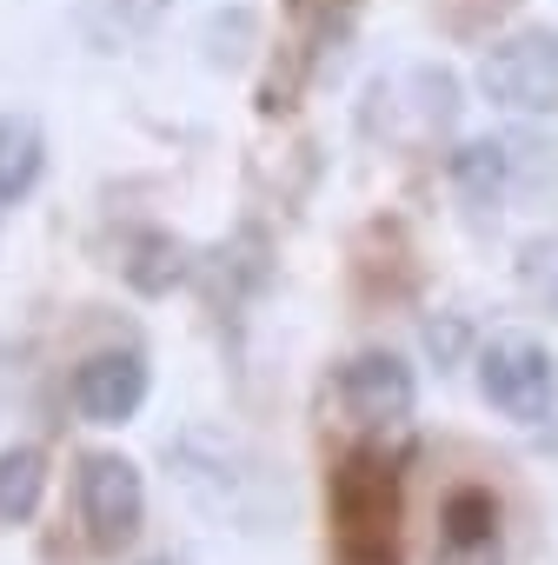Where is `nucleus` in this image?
Instances as JSON below:
<instances>
[{
    "instance_id": "1",
    "label": "nucleus",
    "mask_w": 558,
    "mask_h": 565,
    "mask_svg": "<svg viewBox=\"0 0 558 565\" xmlns=\"http://www.w3.org/2000/svg\"><path fill=\"white\" fill-rule=\"evenodd\" d=\"M167 459H173V479L186 486V499H193L200 512L239 525V532H259V525L279 512V479L266 472V459H259L246 439L219 433V426H186V433H173Z\"/></svg>"
},
{
    "instance_id": "2",
    "label": "nucleus",
    "mask_w": 558,
    "mask_h": 565,
    "mask_svg": "<svg viewBox=\"0 0 558 565\" xmlns=\"http://www.w3.org/2000/svg\"><path fill=\"white\" fill-rule=\"evenodd\" d=\"M326 505H333V558L340 565H399V472L379 452L340 459Z\"/></svg>"
},
{
    "instance_id": "3",
    "label": "nucleus",
    "mask_w": 558,
    "mask_h": 565,
    "mask_svg": "<svg viewBox=\"0 0 558 565\" xmlns=\"http://www.w3.org/2000/svg\"><path fill=\"white\" fill-rule=\"evenodd\" d=\"M479 393L485 406H498L505 419L518 426H545L551 406H558V366L538 340L525 333H498L479 347Z\"/></svg>"
},
{
    "instance_id": "4",
    "label": "nucleus",
    "mask_w": 558,
    "mask_h": 565,
    "mask_svg": "<svg viewBox=\"0 0 558 565\" xmlns=\"http://www.w3.org/2000/svg\"><path fill=\"white\" fill-rule=\"evenodd\" d=\"M479 87L505 114H551L558 107V34L525 28V34L492 41L479 61Z\"/></svg>"
},
{
    "instance_id": "5",
    "label": "nucleus",
    "mask_w": 558,
    "mask_h": 565,
    "mask_svg": "<svg viewBox=\"0 0 558 565\" xmlns=\"http://www.w3.org/2000/svg\"><path fill=\"white\" fill-rule=\"evenodd\" d=\"M147 519V479L120 452H87L81 459V525L100 552H120Z\"/></svg>"
},
{
    "instance_id": "6",
    "label": "nucleus",
    "mask_w": 558,
    "mask_h": 565,
    "mask_svg": "<svg viewBox=\"0 0 558 565\" xmlns=\"http://www.w3.org/2000/svg\"><path fill=\"white\" fill-rule=\"evenodd\" d=\"M333 386H340V406L353 413V426H366V433H393L419 406V380L399 353H353Z\"/></svg>"
},
{
    "instance_id": "7",
    "label": "nucleus",
    "mask_w": 558,
    "mask_h": 565,
    "mask_svg": "<svg viewBox=\"0 0 558 565\" xmlns=\"http://www.w3.org/2000/svg\"><path fill=\"white\" fill-rule=\"evenodd\" d=\"M147 386H153L147 353L107 347V353L81 360V373H74V406H81V419H94V426H127V419L147 406Z\"/></svg>"
},
{
    "instance_id": "8",
    "label": "nucleus",
    "mask_w": 558,
    "mask_h": 565,
    "mask_svg": "<svg viewBox=\"0 0 558 565\" xmlns=\"http://www.w3.org/2000/svg\"><path fill=\"white\" fill-rule=\"evenodd\" d=\"M432 565H505V532H498V499L485 486H452L439 505V545Z\"/></svg>"
},
{
    "instance_id": "9",
    "label": "nucleus",
    "mask_w": 558,
    "mask_h": 565,
    "mask_svg": "<svg viewBox=\"0 0 558 565\" xmlns=\"http://www.w3.org/2000/svg\"><path fill=\"white\" fill-rule=\"evenodd\" d=\"M47 167V134L34 114H0V213H14Z\"/></svg>"
},
{
    "instance_id": "10",
    "label": "nucleus",
    "mask_w": 558,
    "mask_h": 565,
    "mask_svg": "<svg viewBox=\"0 0 558 565\" xmlns=\"http://www.w3.org/2000/svg\"><path fill=\"white\" fill-rule=\"evenodd\" d=\"M47 492V452L41 446H8L0 452V525H28Z\"/></svg>"
},
{
    "instance_id": "11",
    "label": "nucleus",
    "mask_w": 558,
    "mask_h": 565,
    "mask_svg": "<svg viewBox=\"0 0 558 565\" xmlns=\"http://www.w3.org/2000/svg\"><path fill=\"white\" fill-rule=\"evenodd\" d=\"M446 167H452V180H459L472 200H498L505 180H512V147H505V140H472V147H459Z\"/></svg>"
},
{
    "instance_id": "12",
    "label": "nucleus",
    "mask_w": 558,
    "mask_h": 565,
    "mask_svg": "<svg viewBox=\"0 0 558 565\" xmlns=\"http://www.w3.org/2000/svg\"><path fill=\"white\" fill-rule=\"evenodd\" d=\"M180 273H186V253H180V239H167V233H147V239L133 246V259H127V279H133L140 294H167Z\"/></svg>"
},
{
    "instance_id": "13",
    "label": "nucleus",
    "mask_w": 558,
    "mask_h": 565,
    "mask_svg": "<svg viewBox=\"0 0 558 565\" xmlns=\"http://www.w3.org/2000/svg\"><path fill=\"white\" fill-rule=\"evenodd\" d=\"M167 8H173V0H107V34L133 41V34H147Z\"/></svg>"
},
{
    "instance_id": "14",
    "label": "nucleus",
    "mask_w": 558,
    "mask_h": 565,
    "mask_svg": "<svg viewBox=\"0 0 558 565\" xmlns=\"http://www.w3.org/2000/svg\"><path fill=\"white\" fill-rule=\"evenodd\" d=\"M525 287L532 300L558 307V246H525Z\"/></svg>"
},
{
    "instance_id": "15",
    "label": "nucleus",
    "mask_w": 558,
    "mask_h": 565,
    "mask_svg": "<svg viewBox=\"0 0 558 565\" xmlns=\"http://www.w3.org/2000/svg\"><path fill=\"white\" fill-rule=\"evenodd\" d=\"M147 565H180V558H147Z\"/></svg>"
}]
</instances>
